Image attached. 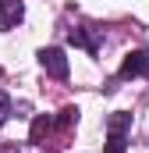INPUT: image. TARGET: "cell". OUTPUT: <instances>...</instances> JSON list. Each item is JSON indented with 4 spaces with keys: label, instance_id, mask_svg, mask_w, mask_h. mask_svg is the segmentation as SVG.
Returning <instances> with one entry per match:
<instances>
[{
    "label": "cell",
    "instance_id": "cell-1",
    "mask_svg": "<svg viewBox=\"0 0 149 153\" xmlns=\"http://www.w3.org/2000/svg\"><path fill=\"white\" fill-rule=\"evenodd\" d=\"M39 64H43V71H46V75L68 78V57H64V50H57V46L43 50V53H39Z\"/></svg>",
    "mask_w": 149,
    "mask_h": 153
},
{
    "label": "cell",
    "instance_id": "cell-2",
    "mask_svg": "<svg viewBox=\"0 0 149 153\" xmlns=\"http://www.w3.org/2000/svg\"><path fill=\"white\" fill-rule=\"evenodd\" d=\"M149 75V50H131L121 64V78H139Z\"/></svg>",
    "mask_w": 149,
    "mask_h": 153
},
{
    "label": "cell",
    "instance_id": "cell-3",
    "mask_svg": "<svg viewBox=\"0 0 149 153\" xmlns=\"http://www.w3.org/2000/svg\"><path fill=\"white\" fill-rule=\"evenodd\" d=\"M21 14H25L21 0H0V32L14 29V25L21 22Z\"/></svg>",
    "mask_w": 149,
    "mask_h": 153
},
{
    "label": "cell",
    "instance_id": "cell-4",
    "mask_svg": "<svg viewBox=\"0 0 149 153\" xmlns=\"http://www.w3.org/2000/svg\"><path fill=\"white\" fill-rule=\"evenodd\" d=\"M128 128H131V114L117 111V114L107 117V132H110V135H128Z\"/></svg>",
    "mask_w": 149,
    "mask_h": 153
},
{
    "label": "cell",
    "instance_id": "cell-5",
    "mask_svg": "<svg viewBox=\"0 0 149 153\" xmlns=\"http://www.w3.org/2000/svg\"><path fill=\"white\" fill-rule=\"evenodd\" d=\"M53 128V117L50 114H39L36 121H32V143H43V135Z\"/></svg>",
    "mask_w": 149,
    "mask_h": 153
},
{
    "label": "cell",
    "instance_id": "cell-6",
    "mask_svg": "<svg viewBox=\"0 0 149 153\" xmlns=\"http://www.w3.org/2000/svg\"><path fill=\"white\" fill-rule=\"evenodd\" d=\"M74 43V46H85V50H89V53H96V43H92V39L85 36V29H71V36H68Z\"/></svg>",
    "mask_w": 149,
    "mask_h": 153
},
{
    "label": "cell",
    "instance_id": "cell-7",
    "mask_svg": "<svg viewBox=\"0 0 149 153\" xmlns=\"http://www.w3.org/2000/svg\"><path fill=\"white\" fill-rule=\"evenodd\" d=\"M107 153H124V135H110L107 139Z\"/></svg>",
    "mask_w": 149,
    "mask_h": 153
},
{
    "label": "cell",
    "instance_id": "cell-8",
    "mask_svg": "<svg viewBox=\"0 0 149 153\" xmlns=\"http://www.w3.org/2000/svg\"><path fill=\"white\" fill-rule=\"evenodd\" d=\"M7 117H11V96H7V93H0V125H4Z\"/></svg>",
    "mask_w": 149,
    "mask_h": 153
}]
</instances>
